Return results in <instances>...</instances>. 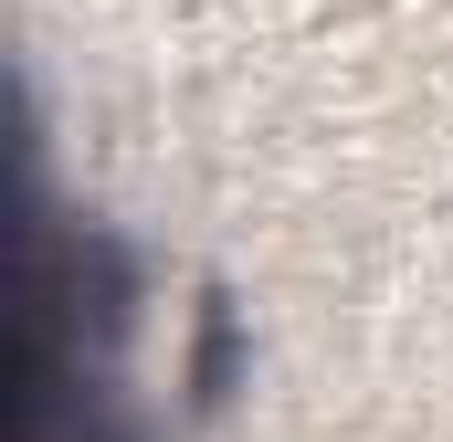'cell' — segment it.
Returning <instances> with one entry per match:
<instances>
[{"label":"cell","mask_w":453,"mask_h":442,"mask_svg":"<svg viewBox=\"0 0 453 442\" xmlns=\"http://www.w3.org/2000/svg\"><path fill=\"white\" fill-rule=\"evenodd\" d=\"M148 263L96 221L21 232V442H158L137 390Z\"/></svg>","instance_id":"1"}]
</instances>
